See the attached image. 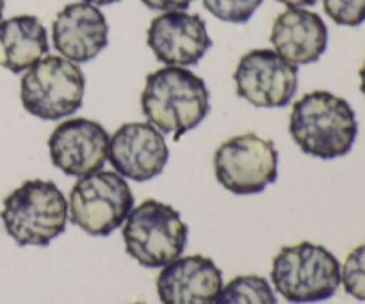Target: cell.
Masks as SVG:
<instances>
[{
	"label": "cell",
	"mask_w": 365,
	"mask_h": 304,
	"mask_svg": "<svg viewBox=\"0 0 365 304\" xmlns=\"http://www.w3.org/2000/svg\"><path fill=\"white\" fill-rule=\"evenodd\" d=\"M242 100L260 109L285 107L298 91V66L274 50L259 48L245 53L234 73Z\"/></svg>",
	"instance_id": "obj_9"
},
{
	"label": "cell",
	"mask_w": 365,
	"mask_h": 304,
	"mask_svg": "<svg viewBox=\"0 0 365 304\" xmlns=\"http://www.w3.org/2000/svg\"><path fill=\"white\" fill-rule=\"evenodd\" d=\"M68 209L75 226L95 237H107L134 209V194L123 177L100 169L78 178L71 187Z\"/></svg>",
	"instance_id": "obj_7"
},
{
	"label": "cell",
	"mask_w": 365,
	"mask_h": 304,
	"mask_svg": "<svg viewBox=\"0 0 365 304\" xmlns=\"http://www.w3.org/2000/svg\"><path fill=\"white\" fill-rule=\"evenodd\" d=\"M170 159L163 132L150 123H125L109 141L107 160L120 177L148 182L159 177Z\"/></svg>",
	"instance_id": "obj_10"
},
{
	"label": "cell",
	"mask_w": 365,
	"mask_h": 304,
	"mask_svg": "<svg viewBox=\"0 0 365 304\" xmlns=\"http://www.w3.org/2000/svg\"><path fill=\"white\" fill-rule=\"evenodd\" d=\"M271 281L289 303H321L341 287V263L334 253L312 242H299L278 251Z\"/></svg>",
	"instance_id": "obj_4"
},
{
	"label": "cell",
	"mask_w": 365,
	"mask_h": 304,
	"mask_svg": "<svg viewBox=\"0 0 365 304\" xmlns=\"http://www.w3.org/2000/svg\"><path fill=\"white\" fill-rule=\"evenodd\" d=\"M121 235L125 249L139 266L159 269L182 256L189 228L173 206L145 199L130 210Z\"/></svg>",
	"instance_id": "obj_5"
},
{
	"label": "cell",
	"mask_w": 365,
	"mask_h": 304,
	"mask_svg": "<svg viewBox=\"0 0 365 304\" xmlns=\"http://www.w3.org/2000/svg\"><path fill=\"white\" fill-rule=\"evenodd\" d=\"M52 43L64 59L88 63L109 45V25L93 4H68L52 23Z\"/></svg>",
	"instance_id": "obj_13"
},
{
	"label": "cell",
	"mask_w": 365,
	"mask_h": 304,
	"mask_svg": "<svg viewBox=\"0 0 365 304\" xmlns=\"http://www.w3.org/2000/svg\"><path fill=\"white\" fill-rule=\"evenodd\" d=\"M4 6H6V2H4V0H0V20H2V14H4Z\"/></svg>",
	"instance_id": "obj_25"
},
{
	"label": "cell",
	"mask_w": 365,
	"mask_h": 304,
	"mask_svg": "<svg viewBox=\"0 0 365 304\" xmlns=\"http://www.w3.org/2000/svg\"><path fill=\"white\" fill-rule=\"evenodd\" d=\"M269 41L274 52L294 66L310 64L327 52L328 27L317 13L289 7L274 20Z\"/></svg>",
	"instance_id": "obj_15"
},
{
	"label": "cell",
	"mask_w": 365,
	"mask_h": 304,
	"mask_svg": "<svg viewBox=\"0 0 365 304\" xmlns=\"http://www.w3.org/2000/svg\"><path fill=\"white\" fill-rule=\"evenodd\" d=\"M132 304H145V303H132Z\"/></svg>",
	"instance_id": "obj_26"
},
{
	"label": "cell",
	"mask_w": 365,
	"mask_h": 304,
	"mask_svg": "<svg viewBox=\"0 0 365 304\" xmlns=\"http://www.w3.org/2000/svg\"><path fill=\"white\" fill-rule=\"evenodd\" d=\"M2 223L18 246H48L66 230L68 201L48 180H27L2 206Z\"/></svg>",
	"instance_id": "obj_3"
},
{
	"label": "cell",
	"mask_w": 365,
	"mask_h": 304,
	"mask_svg": "<svg viewBox=\"0 0 365 304\" xmlns=\"http://www.w3.org/2000/svg\"><path fill=\"white\" fill-rule=\"evenodd\" d=\"M48 36L39 18L31 14L0 21V66L21 73L48 53Z\"/></svg>",
	"instance_id": "obj_16"
},
{
	"label": "cell",
	"mask_w": 365,
	"mask_h": 304,
	"mask_svg": "<svg viewBox=\"0 0 365 304\" xmlns=\"http://www.w3.org/2000/svg\"><path fill=\"white\" fill-rule=\"evenodd\" d=\"M109 134L100 123L86 117H71L61 123L48 137L52 164L70 177L95 173L107 162Z\"/></svg>",
	"instance_id": "obj_11"
},
{
	"label": "cell",
	"mask_w": 365,
	"mask_h": 304,
	"mask_svg": "<svg viewBox=\"0 0 365 304\" xmlns=\"http://www.w3.org/2000/svg\"><path fill=\"white\" fill-rule=\"evenodd\" d=\"M323 7L337 25L359 27L365 21V0H323Z\"/></svg>",
	"instance_id": "obj_20"
},
{
	"label": "cell",
	"mask_w": 365,
	"mask_h": 304,
	"mask_svg": "<svg viewBox=\"0 0 365 304\" xmlns=\"http://www.w3.org/2000/svg\"><path fill=\"white\" fill-rule=\"evenodd\" d=\"M264 0H203L210 14L228 23H246Z\"/></svg>",
	"instance_id": "obj_19"
},
{
	"label": "cell",
	"mask_w": 365,
	"mask_h": 304,
	"mask_svg": "<svg viewBox=\"0 0 365 304\" xmlns=\"http://www.w3.org/2000/svg\"><path fill=\"white\" fill-rule=\"evenodd\" d=\"M278 2L285 4L287 7H307V6H314L317 0H278Z\"/></svg>",
	"instance_id": "obj_22"
},
{
	"label": "cell",
	"mask_w": 365,
	"mask_h": 304,
	"mask_svg": "<svg viewBox=\"0 0 365 304\" xmlns=\"http://www.w3.org/2000/svg\"><path fill=\"white\" fill-rule=\"evenodd\" d=\"M155 285L163 304H214L223 274L207 256H178L163 267Z\"/></svg>",
	"instance_id": "obj_14"
},
{
	"label": "cell",
	"mask_w": 365,
	"mask_h": 304,
	"mask_svg": "<svg viewBox=\"0 0 365 304\" xmlns=\"http://www.w3.org/2000/svg\"><path fill=\"white\" fill-rule=\"evenodd\" d=\"M214 304H277V298L266 278L246 274L221 287Z\"/></svg>",
	"instance_id": "obj_17"
},
{
	"label": "cell",
	"mask_w": 365,
	"mask_h": 304,
	"mask_svg": "<svg viewBox=\"0 0 365 304\" xmlns=\"http://www.w3.org/2000/svg\"><path fill=\"white\" fill-rule=\"evenodd\" d=\"M141 109L150 125L178 141L209 114V89L203 78L185 68H160L146 77Z\"/></svg>",
	"instance_id": "obj_1"
},
{
	"label": "cell",
	"mask_w": 365,
	"mask_h": 304,
	"mask_svg": "<svg viewBox=\"0 0 365 304\" xmlns=\"http://www.w3.org/2000/svg\"><path fill=\"white\" fill-rule=\"evenodd\" d=\"M341 283L346 294L365 303V244L353 249L341 267Z\"/></svg>",
	"instance_id": "obj_18"
},
{
	"label": "cell",
	"mask_w": 365,
	"mask_h": 304,
	"mask_svg": "<svg viewBox=\"0 0 365 304\" xmlns=\"http://www.w3.org/2000/svg\"><path fill=\"white\" fill-rule=\"evenodd\" d=\"M146 41L159 63L166 66H192L212 46L205 20L185 11H168L153 18Z\"/></svg>",
	"instance_id": "obj_12"
},
{
	"label": "cell",
	"mask_w": 365,
	"mask_h": 304,
	"mask_svg": "<svg viewBox=\"0 0 365 304\" xmlns=\"http://www.w3.org/2000/svg\"><path fill=\"white\" fill-rule=\"evenodd\" d=\"M289 132L303 153L334 160L351 152L359 123L344 98L330 91H312L292 105Z\"/></svg>",
	"instance_id": "obj_2"
},
{
	"label": "cell",
	"mask_w": 365,
	"mask_h": 304,
	"mask_svg": "<svg viewBox=\"0 0 365 304\" xmlns=\"http://www.w3.org/2000/svg\"><path fill=\"white\" fill-rule=\"evenodd\" d=\"M82 2H88V4H93V6H109V4H114V2H120V0H82Z\"/></svg>",
	"instance_id": "obj_23"
},
{
	"label": "cell",
	"mask_w": 365,
	"mask_h": 304,
	"mask_svg": "<svg viewBox=\"0 0 365 304\" xmlns=\"http://www.w3.org/2000/svg\"><path fill=\"white\" fill-rule=\"evenodd\" d=\"M360 91H362V95L365 96V61L362 64V68H360Z\"/></svg>",
	"instance_id": "obj_24"
},
{
	"label": "cell",
	"mask_w": 365,
	"mask_h": 304,
	"mask_svg": "<svg viewBox=\"0 0 365 304\" xmlns=\"http://www.w3.org/2000/svg\"><path fill=\"white\" fill-rule=\"evenodd\" d=\"M84 89L86 78L77 64L59 56H45L21 77V105L39 120H63L81 109Z\"/></svg>",
	"instance_id": "obj_6"
},
{
	"label": "cell",
	"mask_w": 365,
	"mask_h": 304,
	"mask_svg": "<svg viewBox=\"0 0 365 304\" xmlns=\"http://www.w3.org/2000/svg\"><path fill=\"white\" fill-rule=\"evenodd\" d=\"M141 2L150 9L168 13V11H185L192 0H141Z\"/></svg>",
	"instance_id": "obj_21"
},
{
	"label": "cell",
	"mask_w": 365,
	"mask_h": 304,
	"mask_svg": "<svg viewBox=\"0 0 365 304\" xmlns=\"http://www.w3.org/2000/svg\"><path fill=\"white\" fill-rule=\"evenodd\" d=\"M217 182L234 194H257L278 178V150L273 141L241 134L225 141L214 153Z\"/></svg>",
	"instance_id": "obj_8"
}]
</instances>
